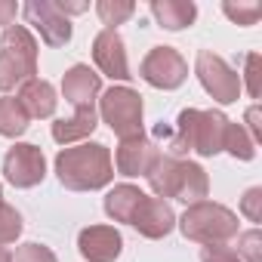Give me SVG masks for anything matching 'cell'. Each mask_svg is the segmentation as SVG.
I'll list each match as a JSON object with an SVG mask.
<instances>
[{"mask_svg":"<svg viewBox=\"0 0 262 262\" xmlns=\"http://www.w3.org/2000/svg\"><path fill=\"white\" fill-rule=\"evenodd\" d=\"M93 59H96L99 71L108 74L111 80H129V77H133V74H129V65H126L123 40L111 28H105V31L96 34V40H93Z\"/></svg>","mask_w":262,"mask_h":262,"instance_id":"13","label":"cell"},{"mask_svg":"<svg viewBox=\"0 0 262 262\" xmlns=\"http://www.w3.org/2000/svg\"><path fill=\"white\" fill-rule=\"evenodd\" d=\"M16 13H19V7L13 4V0H0V28H10L13 25V19H16Z\"/></svg>","mask_w":262,"mask_h":262,"instance_id":"30","label":"cell"},{"mask_svg":"<svg viewBox=\"0 0 262 262\" xmlns=\"http://www.w3.org/2000/svg\"><path fill=\"white\" fill-rule=\"evenodd\" d=\"M93 129H96V108L77 111V114L68 117V120H56V123H53V139H56L59 145H71V142H77V139H86Z\"/></svg>","mask_w":262,"mask_h":262,"instance_id":"19","label":"cell"},{"mask_svg":"<svg viewBox=\"0 0 262 262\" xmlns=\"http://www.w3.org/2000/svg\"><path fill=\"white\" fill-rule=\"evenodd\" d=\"M28 114H25V108L19 105V99H10V96H4L0 99V136H7V139H16V136H22L25 129H28Z\"/></svg>","mask_w":262,"mask_h":262,"instance_id":"20","label":"cell"},{"mask_svg":"<svg viewBox=\"0 0 262 262\" xmlns=\"http://www.w3.org/2000/svg\"><path fill=\"white\" fill-rule=\"evenodd\" d=\"M102 93V80L90 65H71L62 77V96L74 105V111H90L96 96Z\"/></svg>","mask_w":262,"mask_h":262,"instance_id":"14","label":"cell"},{"mask_svg":"<svg viewBox=\"0 0 262 262\" xmlns=\"http://www.w3.org/2000/svg\"><path fill=\"white\" fill-rule=\"evenodd\" d=\"M145 201V191H139L136 185H114L108 194H105V213L114 219V222H133L139 204Z\"/></svg>","mask_w":262,"mask_h":262,"instance_id":"18","label":"cell"},{"mask_svg":"<svg viewBox=\"0 0 262 262\" xmlns=\"http://www.w3.org/2000/svg\"><path fill=\"white\" fill-rule=\"evenodd\" d=\"M244 62H247V74H244L247 77V93H250V99H259V93H262L259 90V53H250Z\"/></svg>","mask_w":262,"mask_h":262,"instance_id":"29","label":"cell"},{"mask_svg":"<svg viewBox=\"0 0 262 262\" xmlns=\"http://www.w3.org/2000/svg\"><path fill=\"white\" fill-rule=\"evenodd\" d=\"M77 250L86 262H114L123 250V237L111 225H90L77 234Z\"/></svg>","mask_w":262,"mask_h":262,"instance_id":"12","label":"cell"},{"mask_svg":"<svg viewBox=\"0 0 262 262\" xmlns=\"http://www.w3.org/2000/svg\"><path fill=\"white\" fill-rule=\"evenodd\" d=\"M19 105L25 108L28 117H53V111H56V90H53V83L40 80V77H31L19 90Z\"/></svg>","mask_w":262,"mask_h":262,"instance_id":"16","label":"cell"},{"mask_svg":"<svg viewBox=\"0 0 262 262\" xmlns=\"http://www.w3.org/2000/svg\"><path fill=\"white\" fill-rule=\"evenodd\" d=\"M13 262H56V253H53L50 247L31 241V244H22V247L16 250Z\"/></svg>","mask_w":262,"mask_h":262,"instance_id":"26","label":"cell"},{"mask_svg":"<svg viewBox=\"0 0 262 262\" xmlns=\"http://www.w3.org/2000/svg\"><path fill=\"white\" fill-rule=\"evenodd\" d=\"M151 16L158 19L161 28L182 31V28H188L194 22L198 7L191 4V0H155V4H151Z\"/></svg>","mask_w":262,"mask_h":262,"instance_id":"17","label":"cell"},{"mask_svg":"<svg viewBox=\"0 0 262 262\" xmlns=\"http://www.w3.org/2000/svg\"><path fill=\"white\" fill-rule=\"evenodd\" d=\"M241 213L250 222H262V188H250L241 201Z\"/></svg>","mask_w":262,"mask_h":262,"instance_id":"28","label":"cell"},{"mask_svg":"<svg viewBox=\"0 0 262 262\" xmlns=\"http://www.w3.org/2000/svg\"><path fill=\"white\" fill-rule=\"evenodd\" d=\"M179 228L188 241L198 244H228L231 237H237V216L222 204L198 201L182 213Z\"/></svg>","mask_w":262,"mask_h":262,"instance_id":"5","label":"cell"},{"mask_svg":"<svg viewBox=\"0 0 262 262\" xmlns=\"http://www.w3.org/2000/svg\"><path fill=\"white\" fill-rule=\"evenodd\" d=\"M161 151L151 139L145 136H129V139H120V148H117V173L120 176H148L151 167L158 164Z\"/></svg>","mask_w":262,"mask_h":262,"instance_id":"11","label":"cell"},{"mask_svg":"<svg viewBox=\"0 0 262 262\" xmlns=\"http://www.w3.org/2000/svg\"><path fill=\"white\" fill-rule=\"evenodd\" d=\"M225 126H228V117L222 111H198V108H185L179 111V120H176V133L158 126V136H167L170 139V155L167 158H182L188 151H198L204 158H213L222 151V142H225Z\"/></svg>","mask_w":262,"mask_h":262,"instance_id":"1","label":"cell"},{"mask_svg":"<svg viewBox=\"0 0 262 262\" xmlns=\"http://www.w3.org/2000/svg\"><path fill=\"white\" fill-rule=\"evenodd\" d=\"M37 74V40L25 25H10L0 40V93H10Z\"/></svg>","mask_w":262,"mask_h":262,"instance_id":"4","label":"cell"},{"mask_svg":"<svg viewBox=\"0 0 262 262\" xmlns=\"http://www.w3.org/2000/svg\"><path fill=\"white\" fill-rule=\"evenodd\" d=\"M194 71H198L201 86H204L216 102H222V105L237 102V96H241V74H237L234 68H228V62H225L222 56H216L213 50H201Z\"/></svg>","mask_w":262,"mask_h":262,"instance_id":"7","label":"cell"},{"mask_svg":"<svg viewBox=\"0 0 262 262\" xmlns=\"http://www.w3.org/2000/svg\"><path fill=\"white\" fill-rule=\"evenodd\" d=\"M237 256L247 262H262V234L259 228H250L244 234H237Z\"/></svg>","mask_w":262,"mask_h":262,"instance_id":"24","label":"cell"},{"mask_svg":"<svg viewBox=\"0 0 262 262\" xmlns=\"http://www.w3.org/2000/svg\"><path fill=\"white\" fill-rule=\"evenodd\" d=\"M0 198H4V185H0Z\"/></svg>","mask_w":262,"mask_h":262,"instance_id":"33","label":"cell"},{"mask_svg":"<svg viewBox=\"0 0 262 262\" xmlns=\"http://www.w3.org/2000/svg\"><path fill=\"white\" fill-rule=\"evenodd\" d=\"M0 262H13V253H10V250H4V247H0Z\"/></svg>","mask_w":262,"mask_h":262,"instance_id":"32","label":"cell"},{"mask_svg":"<svg viewBox=\"0 0 262 262\" xmlns=\"http://www.w3.org/2000/svg\"><path fill=\"white\" fill-rule=\"evenodd\" d=\"M247 123H250V133H253L250 139H253V142H259V139H262V129H259V108H256V105L247 111Z\"/></svg>","mask_w":262,"mask_h":262,"instance_id":"31","label":"cell"},{"mask_svg":"<svg viewBox=\"0 0 262 262\" xmlns=\"http://www.w3.org/2000/svg\"><path fill=\"white\" fill-rule=\"evenodd\" d=\"M148 185H151V191L161 201L164 198H176V201H185V204H198L210 191V179H207V173L198 164L176 161V158H167V155H161L158 164L151 167Z\"/></svg>","mask_w":262,"mask_h":262,"instance_id":"3","label":"cell"},{"mask_svg":"<svg viewBox=\"0 0 262 262\" xmlns=\"http://www.w3.org/2000/svg\"><path fill=\"white\" fill-rule=\"evenodd\" d=\"M19 234H22V216H19V210L0 201V247L13 244Z\"/></svg>","mask_w":262,"mask_h":262,"instance_id":"23","label":"cell"},{"mask_svg":"<svg viewBox=\"0 0 262 262\" xmlns=\"http://www.w3.org/2000/svg\"><path fill=\"white\" fill-rule=\"evenodd\" d=\"M99 111L111 133H117L120 139L142 136V96L129 86H111L108 93H102Z\"/></svg>","mask_w":262,"mask_h":262,"instance_id":"6","label":"cell"},{"mask_svg":"<svg viewBox=\"0 0 262 262\" xmlns=\"http://www.w3.org/2000/svg\"><path fill=\"white\" fill-rule=\"evenodd\" d=\"M201 262H241V256H237V250L228 247V244H204Z\"/></svg>","mask_w":262,"mask_h":262,"instance_id":"27","label":"cell"},{"mask_svg":"<svg viewBox=\"0 0 262 262\" xmlns=\"http://www.w3.org/2000/svg\"><path fill=\"white\" fill-rule=\"evenodd\" d=\"M4 176L16 188H34V185H40L43 176H47L43 151L37 145H28V142L13 145L7 151V158H4Z\"/></svg>","mask_w":262,"mask_h":262,"instance_id":"9","label":"cell"},{"mask_svg":"<svg viewBox=\"0 0 262 262\" xmlns=\"http://www.w3.org/2000/svg\"><path fill=\"white\" fill-rule=\"evenodd\" d=\"M96 13H99V19L114 31V25H123L129 16L136 13V4H129V0H99V4H96Z\"/></svg>","mask_w":262,"mask_h":262,"instance_id":"22","label":"cell"},{"mask_svg":"<svg viewBox=\"0 0 262 262\" xmlns=\"http://www.w3.org/2000/svg\"><path fill=\"white\" fill-rule=\"evenodd\" d=\"M22 13H25L28 25H34L40 31V40L47 47H65L71 40V22H68V16H62L56 10L53 0H31V4L22 7Z\"/></svg>","mask_w":262,"mask_h":262,"instance_id":"10","label":"cell"},{"mask_svg":"<svg viewBox=\"0 0 262 262\" xmlns=\"http://www.w3.org/2000/svg\"><path fill=\"white\" fill-rule=\"evenodd\" d=\"M129 225H133L142 237L158 241V237H167V234L173 231L176 213H173V207H170L167 201L145 194V201L139 204V210H136V216H133V222H129Z\"/></svg>","mask_w":262,"mask_h":262,"instance_id":"15","label":"cell"},{"mask_svg":"<svg viewBox=\"0 0 262 262\" xmlns=\"http://www.w3.org/2000/svg\"><path fill=\"white\" fill-rule=\"evenodd\" d=\"M222 151H228V155H234V158H241V161H253V155H256V142L250 139V133H247L241 123H231V120H228Z\"/></svg>","mask_w":262,"mask_h":262,"instance_id":"21","label":"cell"},{"mask_svg":"<svg viewBox=\"0 0 262 262\" xmlns=\"http://www.w3.org/2000/svg\"><path fill=\"white\" fill-rule=\"evenodd\" d=\"M222 13H225L231 22H237V25L247 28V25H256V19L262 16V7H259V4H237V7H234V4H225Z\"/></svg>","mask_w":262,"mask_h":262,"instance_id":"25","label":"cell"},{"mask_svg":"<svg viewBox=\"0 0 262 262\" xmlns=\"http://www.w3.org/2000/svg\"><path fill=\"white\" fill-rule=\"evenodd\" d=\"M139 74L145 83H151L158 90H176L188 77V62L173 47H151V53L142 59Z\"/></svg>","mask_w":262,"mask_h":262,"instance_id":"8","label":"cell"},{"mask_svg":"<svg viewBox=\"0 0 262 262\" xmlns=\"http://www.w3.org/2000/svg\"><path fill=\"white\" fill-rule=\"evenodd\" d=\"M56 176L71 191H96L114 179L111 151L99 142H86L77 148H62L56 155Z\"/></svg>","mask_w":262,"mask_h":262,"instance_id":"2","label":"cell"}]
</instances>
